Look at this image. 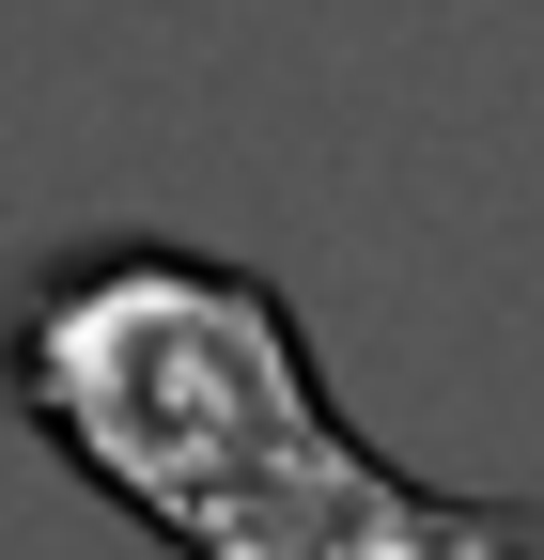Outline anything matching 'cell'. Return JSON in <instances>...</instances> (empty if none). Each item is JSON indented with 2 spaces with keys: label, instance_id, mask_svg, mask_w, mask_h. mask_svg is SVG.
<instances>
[{
  "label": "cell",
  "instance_id": "1",
  "mask_svg": "<svg viewBox=\"0 0 544 560\" xmlns=\"http://www.w3.org/2000/svg\"><path fill=\"white\" fill-rule=\"evenodd\" d=\"M0 405L32 420V452H62L172 560H218L343 436V389H327L296 296L234 249H187V234H94V249L16 265Z\"/></svg>",
  "mask_w": 544,
  "mask_h": 560
},
{
  "label": "cell",
  "instance_id": "2",
  "mask_svg": "<svg viewBox=\"0 0 544 560\" xmlns=\"http://www.w3.org/2000/svg\"><path fill=\"white\" fill-rule=\"evenodd\" d=\"M513 560H544V514H529V545H513Z\"/></svg>",
  "mask_w": 544,
  "mask_h": 560
}]
</instances>
